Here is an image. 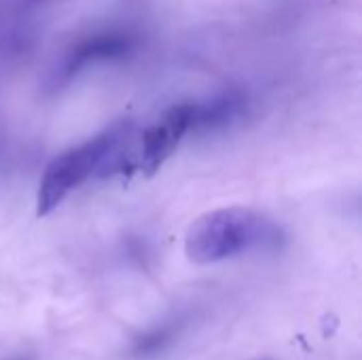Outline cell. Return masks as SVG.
Instances as JSON below:
<instances>
[{
  "instance_id": "6da1fadb",
  "label": "cell",
  "mask_w": 362,
  "mask_h": 360,
  "mask_svg": "<svg viewBox=\"0 0 362 360\" xmlns=\"http://www.w3.org/2000/svg\"><path fill=\"white\" fill-rule=\"evenodd\" d=\"M284 231L250 208H221L199 216L187 231L185 250L197 265L218 263L252 250H276Z\"/></svg>"
},
{
  "instance_id": "7a4b0ae2",
  "label": "cell",
  "mask_w": 362,
  "mask_h": 360,
  "mask_svg": "<svg viewBox=\"0 0 362 360\" xmlns=\"http://www.w3.org/2000/svg\"><path fill=\"white\" fill-rule=\"evenodd\" d=\"M129 134L132 123L121 121L89 138L87 142L57 155L45 168L36 197V214L47 216L68 197V193L78 189L95 172L104 170L106 163L117 157L123 142H127Z\"/></svg>"
},
{
  "instance_id": "3957f363",
  "label": "cell",
  "mask_w": 362,
  "mask_h": 360,
  "mask_svg": "<svg viewBox=\"0 0 362 360\" xmlns=\"http://www.w3.org/2000/svg\"><path fill=\"white\" fill-rule=\"evenodd\" d=\"M134 36L125 30H102L74 40L49 68L45 89L59 91L89 64L121 59L134 51Z\"/></svg>"
},
{
  "instance_id": "277c9868",
  "label": "cell",
  "mask_w": 362,
  "mask_h": 360,
  "mask_svg": "<svg viewBox=\"0 0 362 360\" xmlns=\"http://www.w3.org/2000/svg\"><path fill=\"white\" fill-rule=\"evenodd\" d=\"M193 127V102L174 104L165 115L142 134L140 168L151 176L176 151L180 140Z\"/></svg>"
},
{
  "instance_id": "5b68a950",
  "label": "cell",
  "mask_w": 362,
  "mask_h": 360,
  "mask_svg": "<svg viewBox=\"0 0 362 360\" xmlns=\"http://www.w3.org/2000/svg\"><path fill=\"white\" fill-rule=\"evenodd\" d=\"M246 110V95L240 89H225L204 102H193L191 132H218L238 121Z\"/></svg>"
},
{
  "instance_id": "8992f818",
  "label": "cell",
  "mask_w": 362,
  "mask_h": 360,
  "mask_svg": "<svg viewBox=\"0 0 362 360\" xmlns=\"http://www.w3.org/2000/svg\"><path fill=\"white\" fill-rule=\"evenodd\" d=\"M185 329V323L180 318H174V320H165L161 325H157L155 329L151 331H144L136 337L134 346H132V354L138 356V359H144V356H153L161 350H165L176 337L178 333Z\"/></svg>"
},
{
  "instance_id": "52a82bcc",
  "label": "cell",
  "mask_w": 362,
  "mask_h": 360,
  "mask_svg": "<svg viewBox=\"0 0 362 360\" xmlns=\"http://www.w3.org/2000/svg\"><path fill=\"white\" fill-rule=\"evenodd\" d=\"M30 4H38V2H42V0H28Z\"/></svg>"
}]
</instances>
